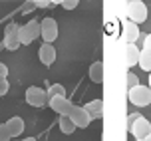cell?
Instances as JSON below:
<instances>
[{"instance_id":"obj_31","label":"cell","mask_w":151,"mask_h":141,"mask_svg":"<svg viewBox=\"0 0 151 141\" xmlns=\"http://www.w3.org/2000/svg\"><path fill=\"white\" fill-rule=\"evenodd\" d=\"M135 141H137V139H135Z\"/></svg>"},{"instance_id":"obj_5","label":"cell","mask_w":151,"mask_h":141,"mask_svg":"<svg viewBox=\"0 0 151 141\" xmlns=\"http://www.w3.org/2000/svg\"><path fill=\"white\" fill-rule=\"evenodd\" d=\"M40 36L44 40V44H52L58 38V24L54 18H44L40 22Z\"/></svg>"},{"instance_id":"obj_8","label":"cell","mask_w":151,"mask_h":141,"mask_svg":"<svg viewBox=\"0 0 151 141\" xmlns=\"http://www.w3.org/2000/svg\"><path fill=\"white\" fill-rule=\"evenodd\" d=\"M72 121H74L76 127H80V129H86V127L91 123V117L90 113L83 109V105H74V109H72V113L68 115Z\"/></svg>"},{"instance_id":"obj_1","label":"cell","mask_w":151,"mask_h":141,"mask_svg":"<svg viewBox=\"0 0 151 141\" xmlns=\"http://www.w3.org/2000/svg\"><path fill=\"white\" fill-rule=\"evenodd\" d=\"M127 97H129V101L133 105H137V107H145V105H149L151 104V89L149 86H137V88L133 89H129L127 91Z\"/></svg>"},{"instance_id":"obj_20","label":"cell","mask_w":151,"mask_h":141,"mask_svg":"<svg viewBox=\"0 0 151 141\" xmlns=\"http://www.w3.org/2000/svg\"><path fill=\"white\" fill-rule=\"evenodd\" d=\"M0 141H12V135L8 131L6 123H0Z\"/></svg>"},{"instance_id":"obj_27","label":"cell","mask_w":151,"mask_h":141,"mask_svg":"<svg viewBox=\"0 0 151 141\" xmlns=\"http://www.w3.org/2000/svg\"><path fill=\"white\" fill-rule=\"evenodd\" d=\"M30 8H36V6H34V2H26V4H24V8H22V14L30 12Z\"/></svg>"},{"instance_id":"obj_6","label":"cell","mask_w":151,"mask_h":141,"mask_svg":"<svg viewBox=\"0 0 151 141\" xmlns=\"http://www.w3.org/2000/svg\"><path fill=\"white\" fill-rule=\"evenodd\" d=\"M46 101H48V94L42 88L30 86V88L26 89V104L28 105H32V107H42Z\"/></svg>"},{"instance_id":"obj_25","label":"cell","mask_w":151,"mask_h":141,"mask_svg":"<svg viewBox=\"0 0 151 141\" xmlns=\"http://www.w3.org/2000/svg\"><path fill=\"white\" fill-rule=\"evenodd\" d=\"M143 50H147V52H151V34H147L143 40Z\"/></svg>"},{"instance_id":"obj_4","label":"cell","mask_w":151,"mask_h":141,"mask_svg":"<svg viewBox=\"0 0 151 141\" xmlns=\"http://www.w3.org/2000/svg\"><path fill=\"white\" fill-rule=\"evenodd\" d=\"M18 30H20V26L16 22H10L6 24V28H4V48L6 50H18L20 48V40H18Z\"/></svg>"},{"instance_id":"obj_15","label":"cell","mask_w":151,"mask_h":141,"mask_svg":"<svg viewBox=\"0 0 151 141\" xmlns=\"http://www.w3.org/2000/svg\"><path fill=\"white\" fill-rule=\"evenodd\" d=\"M90 80L91 82H96V83H99V82H104V64L101 62H93L90 66Z\"/></svg>"},{"instance_id":"obj_21","label":"cell","mask_w":151,"mask_h":141,"mask_svg":"<svg viewBox=\"0 0 151 141\" xmlns=\"http://www.w3.org/2000/svg\"><path fill=\"white\" fill-rule=\"evenodd\" d=\"M60 4L64 6V10H74L78 6V0H62Z\"/></svg>"},{"instance_id":"obj_19","label":"cell","mask_w":151,"mask_h":141,"mask_svg":"<svg viewBox=\"0 0 151 141\" xmlns=\"http://www.w3.org/2000/svg\"><path fill=\"white\" fill-rule=\"evenodd\" d=\"M125 83H127V91L129 89H133L139 86V80H137V76L133 72H127V78H125Z\"/></svg>"},{"instance_id":"obj_28","label":"cell","mask_w":151,"mask_h":141,"mask_svg":"<svg viewBox=\"0 0 151 141\" xmlns=\"http://www.w3.org/2000/svg\"><path fill=\"white\" fill-rule=\"evenodd\" d=\"M143 141H151V133H149V135H147V137H145V139H143Z\"/></svg>"},{"instance_id":"obj_12","label":"cell","mask_w":151,"mask_h":141,"mask_svg":"<svg viewBox=\"0 0 151 141\" xmlns=\"http://www.w3.org/2000/svg\"><path fill=\"white\" fill-rule=\"evenodd\" d=\"M123 40H125V46L127 44H135L139 40V26L133 22H125L123 24Z\"/></svg>"},{"instance_id":"obj_2","label":"cell","mask_w":151,"mask_h":141,"mask_svg":"<svg viewBox=\"0 0 151 141\" xmlns=\"http://www.w3.org/2000/svg\"><path fill=\"white\" fill-rule=\"evenodd\" d=\"M38 36H40V22H34V20H32V22H26L18 30V40H20L22 46L32 44Z\"/></svg>"},{"instance_id":"obj_9","label":"cell","mask_w":151,"mask_h":141,"mask_svg":"<svg viewBox=\"0 0 151 141\" xmlns=\"http://www.w3.org/2000/svg\"><path fill=\"white\" fill-rule=\"evenodd\" d=\"M48 104H50V107H52L60 117H68L70 113H72V109H74V104L70 101L68 97H54Z\"/></svg>"},{"instance_id":"obj_14","label":"cell","mask_w":151,"mask_h":141,"mask_svg":"<svg viewBox=\"0 0 151 141\" xmlns=\"http://www.w3.org/2000/svg\"><path fill=\"white\" fill-rule=\"evenodd\" d=\"M6 127H8V131H10L12 137H18L20 133H24V119L14 115V117H10L6 121Z\"/></svg>"},{"instance_id":"obj_10","label":"cell","mask_w":151,"mask_h":141,"mask_svg":"<svg viewBox=\"0 0 151 141\" xmlns=\"http://www.w3.org/2000/svg\"><path fill=\"white\" fill-rule=\"evenodd\" d=\"M38 56H40V62L44 66H52L56 62V48L52 44H42L38 50Z\"/></svg>"},{"instance_id":"obj_29","label":"cell","mask_w":151,"mask_h":141,"mask_svg":"<svg viewBox=\"0 0 151 141\" xmlns=\"http://www.w3.org/2000/svg\"><path fill=\"white\" fill-rule=\"evenodd\" d=\"M22 141H36L34 137H28V139H22Z\"/></svg>"},{"instance_id":"obj_7","label":"cell","mask_w":151,"mask_h":141,"mask_svg":"<svg viewBox=\"0 0 151 141\" xmlns=\"http://www.w3.org/2000/svg\"><path fill=\"white\" fill-rule=\"evenodd\" d=\"M129 133L133 135V137H135L137 141H143L145 137H147V135L151 133V121H149L147 117H143V115H141V117H139V119L135 121V123L131 125Z\"/></svg>"},{"instance_id":"obj_22","label":"cell","mask_w":151,"mask_h":141,"mask_svg":"<svg viewBox=\"0 0 151 141\" xmlns=\"http://www.w3.org/2000/svg\"><path fill=\"white\" fill-rule=\"evenodd\" d=\"M54 2H50V0H34V6L36 8H50Z\"/></svg>"},{"instance_id":"obj_26","label":"cell","mask_w":151,"mask_h":141,"mask_svg":"<svg viewBox=\"0 0 151 141\" xmlns=\"http://www.w3.org/2000/svg\"><path fill=\"white\" fill-rule=\"evenodd\" d=\"M6 76H8V68L4 64H0V80H6Z\"/></svg>"},{"instance_id":"obj_13","label":"cell","mask_w":151,"mask_h":141,"mask_svg":"<svg viewBox=\"0 0 151 141\" xmlns=\"http://www.w3.org/2000/svg\"><path fill=\"white\" fill-rule=\"evenodd\" d=\"M83 109L90 113V117H91V119H101V115H104V101H101V99L88 101V104L83 105Z\"/></svg>"},{"instance_id":"obj_24","label":"cell","mask_w":151,"mask_h":141,"mask_svg":"<svg viewBox=\"0 0 151 141\" xmlns=\"http://www.w3.org/2000/svg\"><path fill=\"white\" fill-rule=\"evenodd\" d=\"M8 88H10L8 86V80H0V97L8 94Z\"/></svg>"},{"instance_id":"obj_3","label":"cell","mask_w":151,"mask_h":141,"mask_svg":"<svg viewBox=\"0 0 151 141\" xmlns=\"http://www.w3.org/2000/svg\"><path fill=\"white\" fill-rule=\"evenodd\" d=\"M127 18H129V22L137 24V26L141 22H145L147 20V6H145V2H139V0L129 2L127 4Z\"/></svg>"},{"instance_id":"obj_11","label":"cell","mask_w":151,"mask_h":141,"mask_svg":"<svg viewBox=\"0 0 151 141\" xmlns=\"http://www.w3.org/2000/svg\"><path fill=\"white\" fill-rule=\"evenodd\" d=\"M123 54H125V64H127V68L139 66V54H141V50L135 44H127L123 48Z\"/></svg>"},{"instance_id":"obj_18","label":"cell","mask_w":151,"mask_h":141,"mask_svg":"<svg viewBox=\"0 0 151 141\" xmlns=\"http://www.w3.org/2000/svg\"><path fill=\"white\" fill-rule=\"evenodd\" d=\"M60 129H62V133L72 135L76 131V125H74V121H72L70 117H60Z\"/></svg>"},{"instance_id":"obj_16","label":"cell","mask_w":151,"mask_h":141,"mask_svg":"<svg viewBox=\"0 0 151 141\" xmlns=\"http://www.w3.org/2000/svg\"><path fill=\"white\" fill-rule=\"evenodd\" d=\"M46 94H48V101L54 99V97H66V88H64L62 83H52Z\"/></svg>"},{"instance_id":"obj_17","label":"cell","mask_w":151,"mask_h":141,"mask_svg":"<svg viewBox=\"0 0 151 141\" xmlns=\"http://www.w3.org/2000/svg\"><path fill=\"white\" fill-rule=\"evenodd\" d=\"M139 68L151 74V52L141 50V54H139Z\"/></svg>"},{"instance_id":"obj_23","label":"cell","mask_w":151,"mask_h":141,"mask_svg":"<svg viewBox=\"0 0 151 141\" xmlns=\"http://www.w3.org/2000/svg\"><path fill=\"white\" fill-rule=\"evenodd\" d=\"M139 117H141L139 113H129V115H127V129H131V125H133Z\"/></svg>"},{"instance_id":"obj_30","label":"cell","mask_w":151,"mask_h":141,"mask_svg":"<svg viewBox=\"0 0 151 141\" xmlns=\"http://www.w3.org/2000/svg\"><path fill=\"white\" fill-rule=\"evenodd\" d=\"M149 89H151V74H149Z\"/></svg>"}]
</instances>
